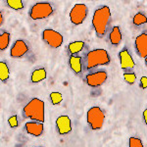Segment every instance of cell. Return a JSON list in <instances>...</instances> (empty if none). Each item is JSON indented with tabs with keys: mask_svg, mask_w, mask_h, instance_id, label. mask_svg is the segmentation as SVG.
I'll use <instances>...</instances> for the list:
<instances>
[{
	"mask_svg": "<svg viewBox=\"0 0 147 147\" xmlns=\"http://www.w3.org/2000/svg\"><path fill=\"white\" fill-rule=\"evenodd\" d=\"M122 32H121L120 27L116 26L112 28V30L110 32V34H109V40H110L111 44L113 46H119L121 41H122Z\"/></svg>",
	"mask_w": 147,
	"mask_h": 147,
	"instance_id": "obj_15",
	"label": "cell"
},
{
	"mask_svg": "<svg viewBox=\"0 0 147 147\" xmlns=\"http://www.w3.org/2000/svg\"><path fill=\"white\" fill-rule=\"evenodd\" d=\"M24 118L34 120V122L44 123L45 121V108L44 102L38 98L32 99L23 109Z\"/></svg>",
	"mask_w": 147,
	"mask_h": 147,
	"instance_id": "obj_2",
	"label": "cell"
},
{
	"mask_svg": "<svg viewBox=\"0 0 147 147\" xmlns=\"http://www.w3.org/2000/svg\"><path fill=\"white\" fill-rule=\"evenodd\" d=\"M111 62L110 55L105 49H94L85 56V70L89 71L98 66H106Z\"/></svg>",
	"mask_w": 147,
	"mask_h": 147,
	"instance_id": "obj_3",
	"label": "cell"
},
{
	"mask_svg": "<svg viewBox=\"0 0 147 147\" xmlns=\"http://www.w3.org/2000/svg\"><path fill=\"white\" fill-rule=\"evenodd\" d=\"M8 123L10 125L11 127H17L19 125V123H18V117L16 115L12 116L8 119Z\"/></svg>",
	"mask_w": 147,
	"mask_h": 147,
	"instance_id": "obj_25",
	"label": "cell"
},
{
	"mask_svg": "<svg viewBox=\"0 0 147 147\" xmlns=\"http://www.w3.org/2000/svg\"><path fill=\"white\" fill-rule=\"evenodd\" d=\"M119 58L121 62V68L123 69L124 73L131 72L132 69L136 67V62L134 61L131 54L127 50V48H123L119 53Z\"/></svg>",
	"mask_w": 147,
	"mask_h": 147,
	"instance_id": "obj_9",
	"label": "cell"
},
{
	"mask_svg": "<svg viewBox=\"0 0 147 147\" xmlns=\"http://www.w3.org/2000/svg\"><path fill=\"white\" fill-rule=\"evenodd\" d=\"M46 71L45 69L40 68L34 70L32 74V77H30V80H32V84H38V82H42L46 79Z\"/></svg>",
	"mask_w": 147,
	"mask_h": 147,
	"instance_id": "obj_16",
	"label": "cell"
},
{
	"mask_svg": "<svg viewBox=\"0 0 147 147\" xmlns=\"http://www.w3.org/2000/svg\"><path fill=\"white\" fill-rule=\"evenodd\" d=\"M108 79V74L105 71H97L90 73L85 77V82L91 87H98L103 85Z\"/></svg>",
	"mask_w": 147,
	"mask_h": 147,
	"instance_id": "obj_8",
	"label": "cell"
},
{
	"mask_svg": "<svg viewBox=\"0 0 147 147\" xmlns=\"http://www.w3.org/2000/svg\"><path fill=\"white\" fill-rule=\"evenodd\" d=\"M124 80L127 84L134 85L136 82V75L134 72H125L124 73Z\"/></svg>",
	"mask_w": 147,
	"mask_h": 147,
	"instance_id": "obj_22",
	"label": "cell"
},
{
	"mask_svg": "<svg viewBox=\"0 0 147 147\" xmlns=\"http://www.w3.org/2000/svg\"><path fill=\"white\" fill-rule=\"evenodd\" d=\"M88 9L85 4H76L70 12V20L74 25L78 26L84 22L87 17Z\"/></svg>",
	"mask_w": 147,
	"mask_h": 147,
	"instance_id": "obj_6",
	"label": "cell"
},
{
	"mask_svg": "<svg viewBox=\"0 0 147 147\" xmlns=\"http://www.w3.org/2000/svg\"><path fill=\"white\" fill-rule=\"evenodd\" d=\"M9 43H10V34L5 32L0 35V50H5L8 47Z\"/></svg>",
	"mask_w": 147,
	"mask_h": 147,
	"instance_id": "obj_19",
	"label": "cell"
},
{
	"mask_svg": "<svg viewBox=\"0 0 147 147\" xmlns=\"http://www.w3.org/2000/svg\"><path fill=\"white\" fill-rule=\"evenodd\" d=\"M42 39L52 48H58L63 43V35L55 30L46 28L42 32Z\"/></svg>",
	"mask_w": 147,
	"mask_h": 147,
	"instance_id": "obj_7",
	"label": "cell"
},
{
	"mask_svg": "<svg viewBox=\"0 0 147 147\" xmlns=\"http://www.w3.org/2000/svg\"><path fill=\"white\" fill-rule=\"evenodd\" d=\"M28 51V46L24 40L18 39L15 41L13 46L11 47L10 55L12 58H21L25 56Z\"/></svg>",
	"mask_w": 147,
	"mask_h": 147,
	"instance_id": "obj_11",
	"label": "cell"
},
{
	"mask_svg": "<svg viewBox=\"0 0 147 147\" xmlns=\"http://www.w3.org/2000/svg\"><path fill=\"white\" fill-rule=\"evenodd\" d=\"M56 127L59 134L66 136L72 131V122L68 116H60L56 120Z\"/></svg>",
	"mask_w": 147,
	"mask_h": 147,
	"instance_id": "obj_10",
	"label": "cell"
},
{
	"mask_svg": "<svg viewBox=\"0 0 147 147\" xmlns=\"http://www.w3.org/2000/svg\"><path fill=\"white\" fill-rule=\"evenodd\" d=\"M132 23H134V26H142L144 24L147 23V17L146 15H144L143 13H136V15L134 16V19H132Z\"/></svg>",
	"mask_w": 147,
	"mask_h": 147,
	"instance_id": "obj_20",
	"label": "cell"
},
{
	"mask_svg": "<svg viewBox=\"0 0 147 147\" xmlns=\"http://www.w3.org/2000/svg\"><path fill=\"white\" fill-rule=\"evenodd\" d=\"M143 120H144V123L147 125V108L143 111Z\"/></svg>",
	"mask_w": 147,
	"mask_h": 147,
	"instance_id": "obj_27",
	"label": "cell"
},
{
	"mask_svg": "<svg viewBox=\"0 0 147 147\" xmlns=\"http://www.w3.org/2000/svg\"><path fill=\"white\" fill-rule=\"evenodd\" d=\"M105 121V114L103 110L98 107L94 106L87 111L86 114V122L89 129L92 130H99L102 129Z\"/></svg>",
	"mask_w": 147,
	"mask_h": 147,
	"instance_id": "obj_4",
	"label": "cell"
},
{
	"mask_svg": "<svg viewBox=\"0 0 147 147\" xmlns=\"http://www.w3.org/2000/svg\"><path fill=\"white\" fill-rule=\"evenodd\" d=\"M28 14L30 19L34 21L43 20L50 17L53 14V7L50 3H47V2H38L32 7Z\"/></svg>",
	"mask_w": 147,
	"mask_h": 147,
	"instance_id": "obj_5",
	"label": "cell"
},
{
	"mask_svg": "<svg viewBox=\"0 0 147 147\" xmlns=\"http://www.w3.org/2000/svg\"><path fill=\"white\" fill-rule=\"evenodd\" d=\"M144 60H145V65L147 66V57H146V58H145V59H144Z\"/></svg>",
	"mask_w": 147,
	"mask_h": 147,
	"instance_id": "obj_29",
	"label": "cell"
},
{
	"mask_svg": "<svg viewBox=\"0 0 147 147\" xmlns=\"http://www.w3.org/2000/svg\"><path fill=\"white\" fill-rule=\"evenodd\" d=\"M10 76L8 65L5 62H0V80L2 82H6Z\"/></svg>",
	"mask_w": 147,
	"mask_h": 147,
	"instance_id": "obj_18",
	"label": "cell"
},
{
	"mask_svg": "<svg viewBox=\"0 0 147 147\" xmlns=\"http://www.w3.org/2000/svg\"><path fill=\"white\" fill-rule=\"evenodd\" d=\"M3 22H4V19H3V15H2V13L0 12V26L3 25Z\"/></svg>",
	"mask_w": 147,
	"mask_h": 147,
	"instance_id": "obj_28",
	"label": "cell"
},
{
	"mask_svg": "<svg viewBox=\"0 0 147 147\" xmlns=\"http://www.w3.org/2000/svg\"><path fill=\"white\" fill-rule=\"evenodd\" d=\"M140 87L142 89L147 88V77H141L140 79Z\"/></svg>",
	"mask_w": 147,
	"mask_h": 147,
	"instance_id": "obj_26",
	"label": "cell"
},
{
	"mask_svg": "<svg viewBox=\"0 0 147 147\" xmlns=\"http://www.w3.org/2000/svg\"><path fill=\"white\" fill-rule=\"evenodd\" d=\"M69 64H70V67L73 70V72L77 75L82 74V70H84V66H82V57L77 56V55H71L69 58Z\"/></svg>",
	"mask_w": 147,
	"mask_h": 147,
	"instance_id": "obj_14",
	"label": "cell"
},
{
	"mask_svg": "<svg viewBox=\"0 0 147 147\" xmlns=\"http://www.w3.org/2000/svg\"><path fill=\"white\" fill-rule=\"evenodd\" d=\"M129 147H144L141 139L138 138V137H134V136H131L129 138Z\"/></svg>",
	"mask_w": 147,
	"mask_h": 147,
	"instance_id": "obj_24",
	"label": "cell"
},
{
	"mask_svg": "<svg viewBox=\"0 0 147 147\" xmlns=\"http://www.w3.org/2000/svg\"><path fill=\"white\" fill-rule=\"evenodd\" d=\"M134 45L137 55L145 59L147 57V32H142L136 37Z\"/></svg>",
	"mask_w": 147,
	"mask_h": 147,
	"instance_id": "obj_12",
	"label": "cell"
},
{
	"mask_svg": "<svg viewBox=\"0 0 147 147\" xmlns=\"http://www.w3.org/2000/svg\"><path fill=\"white\" fill-rule=\"evenodd\" d=\"M50 100L53 105H58L63 100V96L60 92H51L50 93Z\"/></svg>",
	"mask_w": 147,
	"mask_h": 147,
	"instance_id": "obj_23",
	"label": "cell"
},
{
	"mask_svg": "<svg viewBox=\"0 0 147 147\" xmlns=\"http://www.w3.org/2000/svg\"><path fill=\"white\" fill-rule=\"evenodd\" d=\"M84 48L85 43L84 41H74L68 46V50L71 53V55H76V54L82 52Z\"/></svg>",
	"mask_w": 147,
	"mask_h": 147,
	"instance_id": "obj_17",
	"label": "cell"
},
{
	"mask_svg": "<svg viewBox=\"0 0 147 147\" xmlns=\"http://www.w3.org/2000/svg\"><path fill=\"white\" fill-rule=\"evenodd\" d=\"M111 23V11L108 6H101L95 10L92 17V27L99 38H103L107 34Z\"/></svg>",
	"mask_w": 147,
	"mask_h": 147,
	"instance_id": "obj_1",
	"label": "cell"
},
{
	"mask_svg": "<svg viewBox=\"0 0 147 147\" xmlns=\"http://www.w3.org/2000/svg\"><path fill=\"white\" fill-rule=\"evenodd\" d=\"M35 147H41V146H35Z\"/></svg>",
	"mask_w": 147,
	"mask_h": 147,
	"instance_id": "obj_30",
	"label": "cell"
},
{
	"mask_svg": "<svg viewBox=\"0 0 147 147\" xmlns=\"http://www.w3.org/2000/svg\"><path fill=\"white\" fill-rule=\"evenodd\" d=\"M7 5L14 10H21L24 8V2L22 0H7Z\"/></svg>",
	"mask_w": 147,
	"mask_h": 147,
	"instance_id": "obj_21",
	"label": "cell"
},
{
	"mask_svg": "<svg viewBox=\"0 0 147 147\" xmlns=\"http://www.w3.org/2000/svg\"><path fill=\"white\" fill-rule=\"evenodd\" d=\"M26 131L32 136H40L43 132L44 125L43 123L39 122H28L25 125Z\"/></svg>",
	"mask_w": 147,
	"mask_h": 147,
	"instance_id": "obj_13",
	"label": "cell"
}]
</instances>
